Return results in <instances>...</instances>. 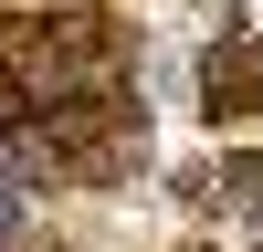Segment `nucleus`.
<instances>
[{"label": "nucleus", "instance_id": "1", "mask_svg": "<svg viewBox=\"0 0 263 252\" xmlns=\"http://www.w3.org/2000/svg\"><path fill=\"white\" fill-rule=\"evenodd\" d=\"M32 189H42V179H32V168L11 158V147H0V242H11L21 221H32Z\"/></svg>", "mask_w": 263, "mask_h": 252}, {"label": "nucleus", "instance_id": "3", "mask_svg": "<svg viewBox=\"0 0 263 252\" xmlns=\"http://www.w3.org/2000/svg\"><path fill=\"white\" fill-rule=\"evenodd\" d=\"M179 252H211V242H179Z\"/></svg>", "mask_w": 263, "mask_h": 252}, {"label": "nucleus", "instance_id": "2", "mask_svg": "<svg viewBox=\"0 0 263 252\" xmlns=\"http://www.w3.org/2000/svg\"><path fill=\"white\" fill-rule=\"evenodd\" d=\"M53 11H105V0H53Z\"/></svg>", "mask_w": 263, "mask_h": 252}]
</instances>
